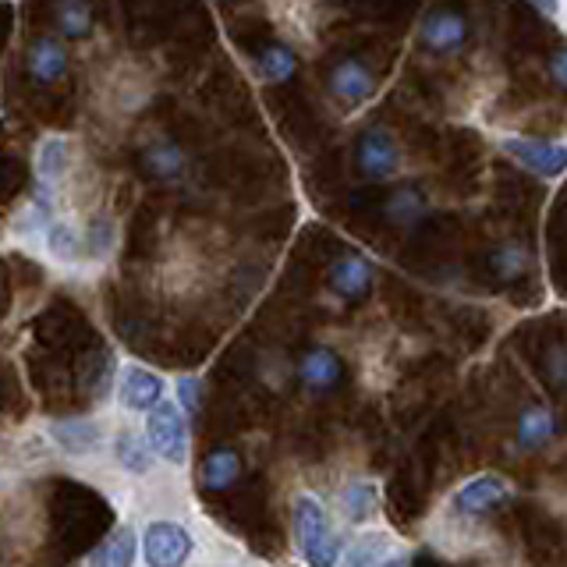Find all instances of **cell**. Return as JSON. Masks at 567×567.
Returning <instances> with one entry per match:
<instances>
[{
  "label": "cell",
  "instance_id": "cell-21",
  "mask_svg": "<svg viewBox=\"0 0 567 567\" xmlns=\"http://www.w3.org/2000/svg\"><path fill=\"white\" fill-rule=\"evenodd\" d=\"M386 220L398 224V227H415L425 220V213H430V203H425V195L415 188V185H404L398 188L394 195L386 199Z\"/></svg>",
  "mask_w": 567,
  "mask_h": 567
},
{
  "label": "cell",
  "instance_id": "cell-2",
  "mask_svg": "<svg viewBox=\"0 0 567 567\" xmlns=\"http://www.w3.org/2000/svg\"><path fill=\"white\" fill-rule=\"evenodd\" d=\"M192 554H195V539L182 522L156 518L138 536V557L146 567H185Z\"/></svg>",
  "mask_w": 567,
  "mask_h": 567
},
{
  "label": "cell",
  "instance_id": "cell-28",
  "mask_svg": "<svg viewBox=\"0 0 567 567\" xmlns=\"http://www.w3.org/2000/svg\"><path fill=\"white\" fill-rule=\"evenodd\" d=\"M111 383H117V380H114V359H111V354H96V359L89 362L85 377H82L85 394H93V401H100Z\"/></svg>",
  "mask_w": 567,
  "mask_h": 567
},
{
  "label": "cell",
  "instance_id": "cell-27",
  "mask_svg": "<svg viewBox=\"0 0 567 567\" xmlns=\"http://www.w3.org/2000/svg\"><path fill=\"white\" fill-rule=\"evenodd\" d=\"M259 75L266 82H288L295 75V53L288 47H270L259 58Z\"/></svg>",
  "mask_w": 567,
  "mask_h": 567
},
{
  "label": "cell",
  "instance_id": "cell-22",
  "mask_svg": "<svg viewBox=\"0 0 567 567\" xmlns=\"http://www.w3.org/2000/svg\"><path fill=\"white\" fill-rule=\"evenodd\" d=\"M489 274L501 280V284L522 280L528 274V252H525V245H518V241L496 245L493 252H489Z\"/></svg>",
  "mask_w": 567,
  "mask_h": 567
},
{
  "label": "cell",
  "instance_id": "cell-30",
  "mask_svg": "<svg viewBox=\"0 0 567 567\" xmlns=\"http://www.w3.org/2000/svg\"><path fill=\"white\" fill-rule=\"evenodd\" d=\"M174 404L182 408L185 419H195L203 408V380L199 377H182L174 386Z\"/></svg>",
  "mask_w": 567,
  "mask_h": 567
},
{
  "label": "cell",
  "instance_id": "cell-20",
  "mask_svg": "<svg viewBox=\"0 0 567 567\" xmlns=\"http://www.w3.org/2000/svg\"><path fill=\"white\" fill-rule=\"evenodd\" d=\"M68 167H71V146H68V138H61V135L43 138L40 153H35V174H40V185H50L53 188L68 174Z\"/></svg>",
  "mask_w": 567,
  "mask_h": 567
},
{
  "label": "cell",
  "instance_id": "cell-18",
  "mask_svg": "<svg viewBox=\"0 0 567 567\" xmlns=\"http://www.w3.org/2000/svg\"><path fill=\"white\" fill-rule=\"evenodd\" d=\"M337 504H341V514L351 525H365L380 511V486L372 478H351L337 496Z\"/></svg>",
  "mask_w": 567,
  "mask_h": 567
},
{
  "label": "cell",
  "instance_id": "cell-15",
  "mask_svg": "<svg viewBox=\"0 0 567 567\" xmlns=\"http://www.w3.org/2000/svg\"><path fill=\"white\" fill-rule=\"evenodd\" d=\"M241 478V457L235 447H217L203 457L199 465V486L206 493H224Z\"/></svg>",
  "mask_w": 567,
  "mask_h": 567
},
{
  "label": "cell",
  "instance_id": "cell-1",
  "mask_svg": "<svg viewBox=\"0 0 567 567\" xmlns=\"http://www.w3.org/2000/svg\"><path fill=\"white\" fill-rule=\"evenodd\" d=\"M291 528H295V546L306 567H337L344 554V543L337 536L330 514L323 501L312 493H298L291 504Z\"/></svg>",
  "mask_w": 567,
  "mask_h": 567
},
{
  "label": "cell",
  "instance_id": "cell-7",
  "mask_svg": "<svg viewBox=\"0 0 567 567\" xmlns=\"http://www.w3.org/2000/svg\"><path fill=\"white\" fill-rule=\"evenodd\" d=\"M354 164L365 177L372 182H386V177H394L398 167H401V150L390 132L383 128H369L362 138H359V150H354Z\"/></svg>",
  "mask_w": 567,
  "mask_h": 567
},
{
  "label": "cell",
  "instance_id": "cell-24",
  "mask_svg": "<svg viewBox=\"0 0 567 567\" xmlns=\"http://www.w3.org/2000/svg\"><path fill=\"white\" fill-rule=\"evenodd\" d=\"M53 224V188L50 185H35L32 192V203L25 206L22 217L14 220V230L18 235H35V230H43Z\"/></svg>",
  "mask_w": 567,
  "mask_h": 567
},
{
  "label": "cell",
  "instance_id": "cell-9",
  "mask_svg": "<svg viewBox=\"0 0 567 567\" xmlns=\"http://www.w3.org/2000/svg\"><path fill=\"white\" fill-rule=\"evenodd\" d=\"M504 153L518 159L522 167L543 177H560L567 171V146L546 138H504Z\"/></svg>",
  "mask_w": 567,
  "mask_h": 567
},
{
  "label": "cell",
  "instance_id": "cell-32",
  "mask_svg": "<svg viewBox=\"0 0 567 567\" xmlns=\"http://www.w3.org/2000/svg\"><path fill=\"white\" fill-rule=\"evenodd\" d=\"M549 75H554V82L560 89H567V50H557L554 61H549Z\"/></svg>",
  "mask_w": 567,
  "mask_h": 567
},
{
  "label": "cell",
  "instance_id": "cell-25",
  "mask_svg": "<svg viewBox=\"0 0 567 567\" xmlns=\"http://www.w3.org/2000/svg\"><path fill=\"white\" fill-rule=\"evenodd\" d=\"M47 252H50V259H58V262H75L82 256L79 227L68 224V220H53L47 227Z\"/></svg>",
  "mask_w": 567,
  "mask_h": 567
},
{
  "label": "cell",
  "instance_id": "cell-33",
  "mask_svg": "<svg viewBox=\"0 0 567 567\" xmlns=\"http://www.w3.org/2000/svg\"><path fill=\"white\" fill-rule=\"evenodd\" d=\"M532 4H536L543 14H557L560 11V0H532Z\"/></svg>",
  "mask_w": 567,
  "mask_h": 567
},
{
  "label": "cell",
  "instance_id": "cell-5",
  "mask_svg": "<svg viewBox=\"0 0 567 567\" xmlns=\"http://www.w3.org/2000/svg\"><path fill=\"white\" fill-rule=\"evenodd\" d=\"M507 501H511V483L501 475L486 472V475L468 478V483L451 496V511L457 514V518L478 522V518H486V514L501 511Z\"/></svg>",
  "mask_w": 567,
  "mask_h": 567
},
{
  "label": "cell",
  "instance_id": "cell-11",
  "mask_svg": "<svg viewBox=\"0 0 567 567\" xmlns=\"http://www.w3.org/2000/svg\"><path fill=\"white\" fill-rule=\"evenodd\" d=\"M330 93L333 100L354 111V106H362L372 93H377V79H372V71L365 61L359 58H344L341 64H333L330 71Z\"/></svg>",
  "mask_w": 567,
  "mask_h": 567
},
{
  "label": "cell",
  "instance_id": "cell-10",
  "mask_svg": "<svg viewBox=\"0 0 567 567\" xmlns=\"http://www.w3.org/2000/svg\"><path fill=\"white\" fill-rule=\"evenodd\" d=\"M344 380V362L333 348L316 344L298 359V383L309 390V394H330Z\"/></svg>",
  "mask_w": 567,
  "mask_h": 567
},
{
  "label": "cell",
  "instance_id": "cell-29",
  "mask_svg": "<svg viewBox=\"0 0 567 567\" xmlns=\"http://www.w3.org/2000/svg\"><path fill=\"white\" fill-rule=\"evenodd\" d=\"M117 241V227L111 217H96V220H89V235H85V252L93 256V259H103L106 252L114 248Z\"/></svg>",
  "mask_w": 567,
  "mask_h": 567
},
{
  "label": "cell",
  "instance_id": "cell-4",
  "mask_svg": "<svg viewBox=\"0 0 567 567\" xmlns=\"http://www.w3.org/2000/svg\"><path fill=\"white\" fill-rule=\"evenodd\" d=\"M117 404L124 408V412L132 415H146L153 412V408L164 401L167 394V380L159 377V372H153L150 365H138V362H124L121 372H117Z\"/></svg>",
  "mask_w": 567,
  "mask_h": 567
},
{
  "label": "cell",
  "instance_id": "cell-13",
  "mask_svg": "<svg viewBox=\"0 0 567 567\" xmlns=\"http://www.w3.org/2000/svg\"><path fill=\"white\" fill-rule=\"evenodd\" d=\"M465 40H468V22H465V14H457V11L443 8L422 22V43L436 53H454L465 47Z\"/></svg>",
  "mask_w": 567,
  "mask_h": 567
},
{
  "label": "cell",
  "instance_id": "cell-12",
  "mask_svg": "<svg viewBox=\"0 0 567 567\" xmlns=\"http://www.w3.org/2000/svg\"><path fill=\"white\" fill-rule=\"evenodd\" d=\"M372 277H377L372 262L359 252H348L330 266V291L344 301H362L372 288Z\"/></svg>",
  "mask_w": 567,
  "mask_h": 567
},
{
  "label": "cell",
  "instance_id": "cell-23",
  "mask_svg": "<svg viewBox=\"0 0 567 567\" xmlns=\"http://www.w3.org/2000/svg\"><path fill=\"white\" fill-rule=\"evenodd\" d=\"M53 25H58L64 40H82V35L93 29V8H89L85 0H58Z\"/></svg>",
  "mask_w": 567,
  "mask_h": 567
},
{
  "label": "cell",
  "instance_id": "cell-3",
  "mask_svg": "<svg viewBox=\"0 0 567 567\" xmlns=\"http://www.w3.org/2000/svg\"><path fill=\"white\" fill-rule=\"evenodd\" d=\"M146 440L150 451L167 461V465L182 468L188 465V419L174 401H159L153 412H146Z\"/></svg>",
  "mask_w": 567,
  "mask_h": 567
},
{
  "label": "cell",
  "instance_id": "cell-17",
  "mask_svg": "<svg viewBox=\"0 0 567 567\" xmlns=\"http://www.w3.org/2000/svg\"><path fill=\"white\" fill-rule=\"evenodd\" d=\"M114 457H117L121 472L132 475V478L150 475L153 472V461H156V454L150 451L146 433H138V430H121L114 436Z\"/></svg>",
  "mask_w": 567,
  "mask_h": 567
},
{
  "label": "cell",
  "instance_id": "cell-16",
  "mask_svg": "<svg viewBox=\"0 0 567 567\" xmlns=\"http://www.w3.org/2000/svg\"><path fill=\"white\" fill-rule=\"evenodd\" d=\"M135 560H138V532L132 525H121L93 549L85 567H135Z\"/></svg>",
  "mask_w": 567,
  "mask_h": 567
},
{
  "label": "cell",
  "instance_id": "cell-8",
  "mask_svg": "<svg viewBox=\"0 0 567 567\" xmlns=\"http://www.w3.org/2000/svg\"><path fill=\"white\" fill-rule=\"evenodd\" d=\"M50 440L64 457L79 461L103 447L106 425L100 419H61V422H50Z\"/></svg>",
  "mask_w": 567,
  "mask_h": 567
},
{
  "label": "cell",
  "instance_id": "cell-34",
  "mask_svg": "<svg viewBox=\"0 0 567 567\" xmlns=\"http://www.w3.org/2000/svg\"><path fill=\"white\" fill-rule=\"evenodd\" d=\"M380 567H408V560H404V557H390V560H383Z\"/></svg>",
  "mask_w": 567,
  "mask_h": 567
},
{
  "label": "cell",
  "instance_id": "cell-19",
  "mask_svg": "<svg viewBox=\"0 0 567 567\" xmlns=\"http://www.w3.org/2000/svg\"><path fill=\"white\" fill-rule=\"evenodd\" d=\"M142 167H146L150 177L156 182H177L185 174V150L174 146V142H153L142 153Z\"/></svg>",
  "mask_w": 567,
  "mask_h": 567
},
{
  "label": "cell",
  "instance_id": "cell-26",
  "mask_svg": "<svg viewBox=\"0 0 567 567\" xmlns=\"http://www.w3.org/2000/svg\"><path fill=\"white\" fill-rule=\"evenodd\" d=\"M386 536L383 532H369V536H359L344 554H341V567H380L386 557Z\"/></svg>",
  "mask_w": 567,
  "mask_h": 567
},
{
  "label": "cell",
  "instance_id": "cell-31",
  "mask_svg": "<svg viewBox=\"0 0 567 567\" xmlns=\"http://www.w3.org/2000/svg\"><path fill=\"white\" fill-rule=\"evenodd\" d=\"M543 377H546V383L554 386V390H564V394H567V344H557V348L546 351Z\"/></svg>",
  "mask_w": 567,
  "mask_h": 567
},
{
  "label": "cell",
  "instance_id": "cell-6",
  "mask_svg": "<svg viewBox=\"0 0 567 567\" xmlns=\"http://www.w3.org/2000/svg\"><path fill=\"white\" fill-rule=\"evenodd\" d=\"M557 436H560V415L549 404H528L518 412V422H514V451L518 454L546 451Z\"/></svg>",
  "mask_w": 567,
  "mask_h": 567
},
{
  "label": "cell",
  "instance_id": "cell-14",
  "mask_svg": "<svg viewBox=\"0 0 567 567\" xmlns=\"http://www.w3.org/2000/svg\"><path fill=\"white\" fill-rule=\"evenodd\" d=\"M25 64H29V79L40 85H53L68 75V53L53 35H40V40L29 47Z\"/></svg>",
  "mask_w": 567,
  "mask_h": 567
}]
</instances>
